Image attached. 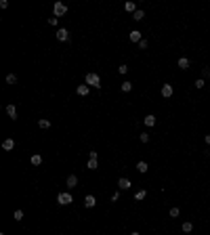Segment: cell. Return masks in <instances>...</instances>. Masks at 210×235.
Returning a JSON list of instances; mask_svg holds the SVG:
<instances>
[{
    "instance_id": "6da1fadb",
    "label": "cell",
    "mask_w": 210,
    "mask_h": 235,
    "mask_svg": "<svg viewBox=\"0 0 210 235\" xmlns=\"http://www.w3.org/2000/svg\"><path fill=\"white\" fill-rule=\"evenodd\" d=\"M84 84H88L91 88H99L101 86V78H99V74H86V78H84Z\"/></svg>"
},
{
    "instance_id": "9a60e30c",
    "label": "cell",
    "mask_w": 210,
    "mask_h": 235,
    "mask_svg": "<svg viewBox=\"0 0 210 235\" xmlns=\"http://www.w3.org/2000/svg\"><path fill=\"white\" fill-rule=\"evenodd\" d=\"M38 126L44 128V130H48V128H50V122H48L46 118H42V120H38Z\"/></svg>"
},
{
    "instance_id": "7402d4cb",
    "label": "cell",
    "mask_w": 210,
    "mask_h": 235,
    "mask_svg": "<svg viewBox=\"0 0 210 235\" xmlns=\"http://www.w3.org/2000/svg\"><path fill=\"white\" fill-rule=\"evenodd\" d=\"M137 170H139L141 174H145V172H147V162H139V164H137Z\"/></svg>"
},
{
    "instance_id": "7a4b0ae2",
    "label": "cell",
    "mask_w": 210,
    "mask_h": 235,
    "mask_svg": "<svg viewBox=\"0 0 210 235\" xmlns=\"http://www.w3.org/2000/svg\"><path fill=\"white\" fill-rule=\"evenodd\" d=\"M57 201L61 204V206H70L71 201H74V197H71V193H67V191H61L57 195Z\"/></svg>"
},
{
    "instance_id": "836d02e7",
    "label": "cell",
    "mask_w": 210,
    "mask_h": 235,
    "mask_svg": "<svg viewBox=\"0 0 210 235\" xmlns=\"http://www.w3.org/2000/svg\"><path fill=\"white\" fill-rule=\"evenodd\" d=\"M130 235H141V233H139V231H132V233H130Z\"/></svg>"
},
{
    "instance_id": "f1b7e54d",
    "label": "cell",
    "mask_w": 210,
    "mask_h": 235,
    "mask_svg": "<svg viewBox=\"0 0 210 235\" xmlns=\"http://www.w3.org/2000/svg\"><path fill=\"white\" fill-rule=\"evenodd\" d=\"M120 200V191H114V195H111V201H118Z\"/></svg>"
},
{
    "instance_id": "ac0fdd59",
    "label": "cell",
    "mask_w": 210,
    "mask_h": 235,
    "mask_svg": "<svg viewBox=\"0 0 210 235\" xmlns=\"http://www.w3.org/2000/svg\"><path fill=\"white\" fill-rule=\"evenodd\" d=\"M179 67H181V70H187V67H189V59L181 57V59H179Z\"/></svg>"
},
{
    "instance_id": "8fae6325",
    "label": "cell",
    "mask_w": 210,
    "mask_h": 235,
    "mask_svg": "<svg viewBox=\"0 0 210 235\" xmlns=\"http://www.w3.org/2000/svg\"><path fill=\"white\" fill-rule=\"evenodd\" d=\"M30 164L32 166H40L42 164V155H40V153H34V155L30 157Z\"/></svg>"
},
{
    "instance_id": "f546056e",
    "label": "cell",
    "mask_w": 210,
    "mask_h": 235,
    "mask_svg": "<svg viewBox=\"0 0 210 235\" xmlns=\"http://www.w3.org/2000/svg\"><path fill=\"white\" fill-rule=\"evenodd\" d=\"M57 21H59L57 17H48V23H50V25H57Z\"/></svg>"
},
{
    "instance_id": "4fadbf2b",
    "label": "cell",
    "mask_w": 210,
    "mask_h": 235,
    "mask_svg": "<svg viewBox=\"0 0 210 235\" xmlns=\"http://www.w3.org/2000/svg\"><path fill=\"white\" fill-rule=\"evenodd\" d=\"M141 40H143V38H141V32L139 30H132V32H130V42H141Z\"/></svg>"
},
{
    "instance_id": "4316f807",
    "label": "cell",
    "mask_w": 210,
    "mask_h": 235,
    "mask_svg": "<svg viewBox=\"0 0 210 235\" xmlns=\"http://www.w3.org/2000/svg\"><path fill=\"white\" fill-rule=\"evenodd\" d=\"M139 139H141V143H149V134H147V132H143Z\"/></svg>"
},
{
    "instance_id": "ffe728a7",
    "label": "cell",
    "mask_w": 210,
    "mask_h": 235,
    "mask_svg": "<svg viewBox=\"0 0 210 235\" xmlns=\"http://www.w3.org/2000/svg\"><path fill=\"white\" fill-rule=\"evenodd\" d=\"M181 229H183V233H191V229H193V225L189 223V221H185V223L181 225Z\"/></svg>"
},
{
    "instance_id": "52a82bcc",
    "label": "cell",
    "mask_w": 210,
    "mask_h": 235,
    "mask_svg": "<svg viewBox=\"0 0 210 235\" xmlns=\"http://www.w3.org/2000/svg\"><path fill=\"white\" fill-rule=\"evenodd\" d=\"M88 90H91V86H88V84H80V86L76 88V93L80 94V97H86V94H88Z\"/></svg>"
},
{
    "instance_id": "5b68a950",
    "label": "cell",
    "mask_w": 210,
    "mask_h": 235,
    "mask_svg": "<svg viewBox=\"0 0 210 235\" xmlns=\"http://www.w3.org/2000/svg\"><path fill=\"white\" fill-rule=\"evenodd\" d=\"M57 40L59 42H65V40H67V38H70V32H67V30H65V27H61V30H57Z\"/></svg>"
},
{
    "instance_id": "9c48e42d",
    "label": "cell",
    "mask_w": 210,
    "mask_h": 235,
    "mask_svg": "<svg viewBox=\"0 0 210 235\" xmlns=\"http://www.w3.org/2000/svg\"><path fill=\"white\" fill-rule=\"evenodd\" d=\"M84 206H86V208H95V206H97L95 195H86V197H84Z\"/></svg>"
},
{
    "instance_id": "d4e9b609",
    "label": "cell",
    "mask_w": 210,
    "mask_h": 235,
    "mask_svg": "<svg viewBox=\"0 0 210 235\" xmlns=\"http://www.w3.org/2000/svg\"><path fill=\"white\" fill-rule=\"evenodd\" d=\"M6 82L9 84H17V76H15V74H9V76H6Z\"/></svg>"
},
{
    "instance_id": "d6986e66",
    "label": "cell",
    "mask_w": 210,
    "mask_h": 235,
    "mask_svg": "<svg viewBox=\"0 0 210 235\" xmlns=\"http://www.w3.org/2000/svg\"><path fill=\"white\" fill-rule=\"evenodd\" d=\"M143 17H145V13L141 11V9H137V11L132 13V19H135V21H141V19H143Z\"/></svg>"
},
{
    "instance_id": "603a6c76",
    "label": "cell",
    "mask_w": 210,
    "mask_h": 235,
    "mask_svg": "<svg viewBox=\"0 0 210 235\" xmlns=\"http://www.w3.org/2000/svg\"><path fill=\"white\" fill-rule=\"evenodd\" d=\"M120 88H122V93H130V90H132V84H130V82H122Z\"/></svg>"
},
{
    "instance_id": "8992f818",
    "label": "cell",
    "mask_w": 210,
    "mask_h": 235,
    "mask_svg": "<svg viewBox=\"0 0 210 235\" xmlns=\"http://www.w3.org/2000/svg\"><path fill=\"white\" fill-rule=\"evenodd\" d=\"M143 124H145L147 128H151L153 124H155V116H151V114H147V116L143 118Z\"/></svg>"
},
{
    "instance_id": "277c9868",
    "label": "cell",
    "mask_w": 210,
    "mask_h": 235,
    "mask_svg": "<svg viewBox=\"0 0 210 235\" xmlns=\"http://www.w3.org/2000/svg\"><path fill=\"white\" fill-rule=\"evenodd\" d=\"M160 93H162L164 99H170V97H172V93H175V88H172V84H164Z\"/></svg>"
},
{
    "instance_id": "cb8c5ba5",
    "label": "cell",
    "mask_w": 210,
    "mask_h": 235,
    "mask_svg": "<svg viewBox=\"0 0 210 235\" xmlns=\"http://www.w3.org/2000/svg\"><path fill=\"white\" fill-rule=\"evenodd\" d=\"M13 218H15V221H23V210H15Z\"/></svg>"
},
{
    "instance_id": "d6a6232c",
    "label": "cell",
    "mask_w": 210,
    "mask_h": 235,
    "mask_svg": "<svg viewBox=\"0 0 210 235\" xmlns=\"http://www.w3.org/2000/svg\"><path fill=\"white\" fill-rule=\"evenodd\" d=\"M204 141H206V143L210 145V134H206V137H204Z\"/></svg>"
},
{
    "instance_id": "ba28073f",
    "label": "cell",
    "mask_w": 210,
    "mask_h": 235,
    "mask_svg": "<svg viewBox=\"0 0 210 235\" xmlns=\"http://www.w3.org/2000/svg\"><path fill=\"white\" fill-rule=\"evenodd\" d=\"M65 183H67V187H70V189L78 187V176H76V174H70V176H67V181H65Z\"/></svg>"
},
{
    "instance_id": "83f0119b",
    "label": "cell",
    "mask_w": 210,
    "mask_h": 235,
    "mask_svg": "<svg viewBox=\"0 0 210 235\" xmlns=\"http://www.w3.org/2000/svg\"><path fill=\"white\" fill-rule=\"evenodd\" d=\"M179 214H181V210H179V208H172V210H170V216H172V218H176Z\"/></svg>"
},
{
    "instance_id": "7c38bea8",
    "label": "cell",
    "mask_w": 210,
    "mask_h": 235,
    "mask_svg": "<svg viewBox=\"0 0 210 235\" xmlns=\"http://www.w3.org/2000/svg\"><path fill=\"white\" fill-rule=\"evenodd\" d=\"M13 147H15V141H13V139H4V141H2V149H4V151H11Z\"/></svg>"
},
{
    "instance_id": "484cf974",
    "label": "cell",
    "mask_w": 210,
    "mask_h": 235,
    "mask_svg": "<svg viewBox=\"0 0 210 235\" xmlns=\"http://www.w3.org/2000/svg\"><path fill=\"white\" fill-rule=\"evenodd\" d=\"M118 71H120V74H128V65H126V63H122V65L118 67Z\"/></svg>"
},
{
    "instance_id": "2e32d148",
    "label": "cell",
    "mask_w": 210,
    "mask_h": 235,
    "mask_svg": "<svg viewBox=\"0 0 210 235\" xmlns=\"http://www.w3.org/2000/svg\"><path fill=\"white\" fill-rule=\"evenodd\" d=\"M145 197H147V191H145V189H141V191H137V193H135V200H137V201L145 200Z\"/></svg>"
},
{
    "instance_id": "1f68e13d",
    "label": "cell",
    "mask_w": 210,
    "mask_h": 235,
    "mask_svg": "<svg viewBox=\"0 0 210 235\" xmlns=\"http://www.w3.org/2000/svg\"><path fill=\"white\" fill-rule=\"evenodd\" d=\"M139 48H147V40H141V42H139Z\"/></svg>"
},
{
    "instance_id": "30bf717a",
    "label": "cell",
    "mask_w": 210,
    "mask_h": 235,
    "mask_svg": "<svg viewBox=\"0 0 210 235\" xmlns=\"http://www.w3.org/2000/svg\"><path fill=\"white\" fill-rule=\"evenodd\" d=\"M118 187L122 189V191H126V189H130V181H128V178H124V176H122V178L118 181Z\"/></svg>"
},
{
    "instance_id": "44dd1931",
    "label": "cell",
    "mask_w": 210,
    "mask_h": 235,
    "mask_svg": "<svg viewBox=\"0 0 210 235\" xmlns=\"http://www.w3.org/2000/svg\"><path fill=\"white\" fill-rule=\"evenodd\" d=\"M86 168H88V170H97V168H99V160H88Z\"/></svg>"
},
{
    "instance_id": "3957f363",
    "label": "cell",
    "mask_w": 210,
    "mask_h": 235,
    "mask_svg": "<svg viewBox=\"0 0 210 235\" xmlns=\"http://www.w3.org/2000/svg\"><path fill=\"white\" fill-rule=\"evenodd\" d=\"M53 11H55V17H63L65 13H67V6L63 4V2H55V6H53Z\"/></svg>"
},
{
    "instance_id": "e0dca14e",
    "label": "cell",
    "mask_w": 210,
    "mask_h": 235,
    "mask_svg": "<svg viewBox=\"0 0 210 235\" xmlns=\"http://www.w3.org/2000/svg\"><path fill=\"white\" fill-rule=\"evenodd\" d=\"M124 9H126V11H128V13H135V11H137V4H135L132 0H128V2L124 4Z\"/></svg>"
},
{
    "instance_id": "5bb4252c",
    "label": "cell",
    "mask_w": 210,
    "mask_h": 235,
    "mask_svg": "<svg viewBox=\"0 0 210 235\" xmlns=\"http://www.w3.org/2000/svg\"><path fill=\"white\" fill-rule=\"evenodd\" d=\"M6 114H9V118L17 120V107L15 105H6Z\"/></svg>"
},
{
    "instance_id": "4dcf8cb0",
    "label": "cell",
    "mask_w": 210,
    "mask_h": 235,
    "mask_svg": "<svg viewBox=\"0 0 210 235\" xmlns=\"http://www.w3.org/2000/svg\"><path fill=\"white\" fill-rule=\"evenodd\" d=\"M196 86H198V88H202V86H204V80H202V78H198V80H196Z\"/></svg>"
}]
</instances>
